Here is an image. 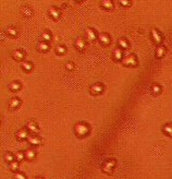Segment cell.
I'll return each mask as SVG.
<instances>
[{"instance_id": "cell-1", "label": "cell", "mask_w": 172, "mask_h": 179, "mask_svg": "<svg viewBox=\"0 0 172 179\" xmlns=\"http://www.w3.org/2000/svg\"><path fill=\"white\" fill-rule=\"evenodd\" d=\"M90 131V126L84 121H79L74 126V132L77 138H85Z\"/></svg>"}, {"instance_id": "cell-2", "label": "cell", "mask_w": 172, "mask_h": 179, "mask_svg": "<svg viewBox=\"0 0 172 179\" xmlns=\"http://www.w3.org/2000/svg\"><path fill=\"white\" fill-rule=\"evenodd\" d=\"M122 65L125 66V67H131V68H135V67H137V65H138V60H137L136 55L131 54V55L125 56V57L123 58V60H122Z\"/></svg>"}, {"instance_id": "cell-3", "label": "cell", "mask_w": 172, "mask_h": 179, "mask_svg": "<svg viewBox=\"0 0 172 179\" xmlns=\"http://www.w3.org/2000/svg\"><path fill=\"white\" fill-rule=\"evenodd\" d=\"M115 165H117V161L115 158H109L107 161H105L101 165V170L106 174H112L113 169H115Z\"/></svg>"}, {"instance_id": "cell-4", "label": "cell", "mask_w": 172, "mask_h": 179, "mask_svg": "<svg viewBox=\"0 0 172 179\" xmlns=\"http://www.w3.org/2000/svg\"><path fill=\"white\" fill-rule=\"evenodd\" d=\"M150 36H151V40L154 42L156 45L160 46L162 43V35L161 33L159 32L157 29H151L150 31Z\"/></svg>"}, {"instance_id": "cell-5", "label": "cell", "mask_w": 172, "mask_h": 179, "mask_svg": "<svg viewBox=\"0 0 172 179\" xmlns=\"http://www.w3.org/2000/svg\"><path fill=\"white\" fill-rule=\"evenodd\" d=\"M105 86L102 83H95L90 87V92L92 95H98V94H101L104 92Z\"/></svg>"}, {"instance_id": "cell-6", "label": "cell", "mask_w": 172, "mask_h": 179, "mask_svg": "<svg viewBox=\"0 0 172 179\" xmlns=\"http://www.w3.org/2000/svg\"><path fill=\"white\" fill-rule=\"evenodd\" d=\"M85 36H86V40H90V42H94L98 38V34L96 33V31L92 27H86L85 30Z\"/></svg>"}, {"instance_id": "cell-7", "label": "cell", "mask_w": 172, "mask_h": 179, "mask_svg": "<svg viewBox=\"0 0 172 179\" xmlns=\"http://www.w3.org/2000/svg\"><path fill=\"white\" fill-rule=\"evenodd\" d=\"M98 40L102 46H108L111 43V37L107 33H99L98 34Z\"/></svg>"}, {"instance_id": "cell-8", "label": "cell", "mask_w": 172, "mask_h": 179, "mask_svg": "<svg viewBox=\"0 0 172 179\" xmlns=\"http://www.w3.org/2000/svg\"><path fill=\"white\" fill-rule=\"evenodd\" d=\"M29 130L27 129H20L15 132V138L18 141H24V140L29 139Z\"/></svg>"}, {"instance_id": "cell-9", "label": "cell", "mask_w": 172, "mask_h": 179, "mask_svg": "<svg viewBox=\"0 0 172 179\" xmlns=\"http://www.w3.org/2000/svg\"><path fill=\"white\" fill-rule=\"evenodd\" d=\"M74 46L79 51H83L86 48V40L83 37H77L74 42Z\"/></svg>"}, {"instance_id": "cell-10", "label": "cell", "mask_w": 172, "mask_h": 179, "mask_svg": "<svg viewBox=\"0 0 172 179\" xmlns=\"http://www.w3.org/2000/svg\"><path fill=\"white\" fill-rule=\"evenodd\" d=\"M27 141H29V143L31 144V145H35V147H37V145H42V144H43V140H42V138L38 136H35V134L29 136V139H27Z\"/></svg>"}, {"instance_id": "cell-11", "label": "cell", "mask_w": 172, "mask_h": 179, "mask_svg": "<svg viewBox=\"0 0 172 179\" xmlns=\"http://www.w3.org/2000/svg\"><path fill=\"white\" fill-rule=\"evenodd\" d=\"M12 57L16 61H22L25 58V53L22 49H15L12 51Z\"/></svg>"}, {"instance_id": "cell-12", "label": "cell", "mask_w": 172, "mask_h": 179, "mask_svg": "<svg viewBox=\"0 0 172 179\" xmlns=\"http://www.w3.org/2000/svg\"><path fill=\"white\" fill-rule=\"evenodd\" d=\"M48 13H49V17L54 20H58V19L61 17V12L60 10L56 7H50L49 10H48Z\"/></svg>"}, {"instance_id": "cell-13", "label": "cell", "mask_w": 172, "mask_h": 179, "mask_svg": "<svg viewBox=\"0 0 172 179\" xmlns=\"http://www.w3.org/2000/svg\"><path fill=\"white\" fill-rule=\"evenodd\" d=\"M26 129L29 130V132L36 133L39 130V128H38V126H37L35 120H29V121L26 122Z\"/></svg>"}, {"instance_id": "cell-14", "label": "cell", "mask_w": 172, "mask_h": 179, "mask_svg": "<svg viewBox=\"0 0 172 179\" xmlns=\"http://www.w3.org/2000/svg\"><path fill=\"white\" fill-rule=\"evenodd\" d=\"M22 104V100L19 98V97H12L9 102V108L10 109H16L21 106Z\"/></svg>"}, {"instance_id": "cell-15", "label": "cell", "mask_w": 172, "mask_h": 179, "mask_svg": "<svg viewBox=\"0 0 172 179\" xmlns=\"http://www.w3.org/2000/svg\"><path fill=\"white\" fill-rule=\"evenodd\" d=\"M112 58L115 59V61H122L123 60V50L121 48H115L112 53Z\"/></svg>"}, {"instance_id": "cell-16", "label": "cell", "mask_w": 172, "mask_h": 179, "mask_svg": "<svg viewBox=\"0 0 172 179\" xmlns=\"http://www.w3.org/2000/svg\"><path fill=\"white\" fill-rule=\"evenodd\" d=\"M50 46L47 42H44V40H40L39 43L37 44V50L40 51V53H47L49 50Z\"/></svg>"}, {"instance_id": "cell-17", "label": "cell", "mask_w": 172, "mask_h": 179, "mask_svg": "<svg viewBox=\"0 0 172 179\" xmlns=\"http://www.w3.org/2000/svg\"><path fill=\"white\" fill-rule=\"evenodd\" d=\"M118 45H119V48H121L122 50L123 49H129L130 48V44H129V40L124 38V37H120L118 40Z\"/></svg>"}, {"instance_id": "cell-18", "label": "cell", "mask_w": 172, "mask_h": 179, "mask_svg": "<svg viewBox=\"0 0 172 179\" xmlns=\"http://www.w3.org/2000/svg\"><path fill=\"white\" fill-rule=\"evenodd\" d=\"M100 6L105 10H111L115 7V4H113V2H112L111 0H101Z\"/></svg>"}, {"instance_id": "cell-19", "label": "cell", "mask_w": 172, "mask_h": 179, "mask_svg": "<svg viewBox=\"0 0 172 179\" xmlns=\"http://www.w3.org/2000/svg\"><path fill=\"white\" fill-rule=\"evenodd\" d=\"M24 153H25V158L27 161H33V160H35L36 151L34 150V149H27Z\"/></svg>"}, {"instance_id": "cell-20", "label": "cell", "mask_w": 172, "mask_h": 179, "mask_svg": "<svg viewBox=\"0 0 172 179\" xmlns=\"http://www.w3.org/2000/svg\"><path fill=\"white\" fill-rule=\"evenodd\" d=\"M166 51H167V48H166L163 45H160V46H158L157 50H156V57H157L158 59L162 58L166 55Z\"/></svg>"}, {"instance_id": "cell-21", "label": "cell", "mask_w": 172, "mask_h": 179, "mask_svg": "<svg viewBox=\"0 0 172 179\" xmlns=\"http://www.w3.org/2000/svg\"><path fill=\"white\" fill-rule=\"evenodd\" d=\"M21 67L25 72H29V71H32L33 70V64L29 60L23 61V62L21 64Z\"/></svg>"}, {"instance_id": "cell-22", "label": "cell", "mask_w": 172, "mask_h": 179, "mask_svg": "<svg viewBox=\"0 0 172 179\" xmlns=\"http://www.w3.org/2000/svg\"><path fill=\"white\" fill-rule=\"evenodd\" d=\"M40 37H42V40H43L44 42H47V43H48V42L51 40L52 35H51V33L49 32L48 30H45V31H43V33H42Z\"/></svg>"}, {"instance_id": "cell-23", "label": "cell", "mask_w": 172, "mask_h": 179, "mask_svg": "<svg viewBox=\"0 0 172 179\" xmlns=\"http://www.w3.org/2000/svg\"><path fill=\"white\" fill-rule=\"evenodd\" d=\"M9 89L11 91H13V92H18V91H20L22 89V84L20 82H18V81H14V82H12L9 85Z\"/></svg>"}, {"instance_id": "cell-24", "label": "cell", "mask_w": 172, "mask_h": 179, "mask_svg": "<svg viewBox=\"0 0 172 179\" xmlns=\"http://www.w3.org/2000/svg\"><path fill=\"white\" fill-rule=\"evenodd\" d=\"M21 12L22 14L24 15V17H26V18H29V17L33 14V10L29 7H27V6H24V7L22 8Z\"/></svg>"}, {"instance_id": "cell-25", "label": "cell", "mask_w": 172, "mask_h": 179, "mask_svg": "<svg viewBox=\"0 0 172 179\" xmlns=\"http://www.w3.org/2000/svg\"><path fill=\"white\" fill-rule=\"evenodd\" d=\"M162 131H163L165 134H167V136H171L172 138V123H167V125L163 126Z\"/></svg>"}, {"instance_id": "cell-26", "label": "cell", "mask_w": 172, "mask_h": 179, "mask_svg": "<svg viewBox=\"0 0 172 179\" xmlns=\"http://www.w3.org/2000/svg\"><path fill=\"white\" fill-rule=\"evenodd\" d=\"M14 158H15V155H13L11 152H6V153L4 154V160L6 162H8L9 164H10L11 162L14 161Z\"/></svg>"}, {"instance_id": "cell-27", "label": "cell", "mask_w": 172, "mask_h": 179, "mask_svg": "<svg viewBox=\"0 0 172 179\" xmlns=\"http://www.w3.org/2000/svg\"><path fill=\"white\" fill-rule=\"evenodd\" d=\"M6 33H7L9 36L15 37V36L18 35V30L15 29V27H13V26H9V27H7V30H6Z\"/></svg>"}, {"instance_id": "cell-28", "label": "cell", "mask_w": 172, "mask_h": 179, "mask_svg": "<svg viewBox=\"0 0 172 179\" xmlns=\"http://www.w3.org/2000/svg\"><path fill=\"white\" fill-rule=\"evenodd\" d=\"M54 51H56L57 55H63L65 54V51H67V47H65L64 45H58V46H56Z\"/></svg>"}, {"instance_id": "cell-29", "label": "cell", "mask_w": 172, "mask_h": 179, "mask_svg": "<svg viewBox=\"0 0 172 179\" xmlns=\"http://www.w3.org/2000/svg\"><path fill=\"white\" fill-rule=\"evenodd\" d=\"M19 167H20V162L18 161H13V162H11L10 164H9V168L12 170V172H18V169Z\"/></svg>"}, {"instance_id": "cell-30", "label": "cell", "mask_w": 172, "mask_h": 179, "mask_svg": "<svg viewBox=\"0 0 172 179\" xmlns=\"http://www.w3.org/2000/svg\"><path fill=\"white\" fill-rule=\"evenodd\" d=\"M150 91H151V93H154L155 95L160 94L161 93V86L159 85V84H153L150 87Z\"/></svg>"}, {"instance_id": "cell-31", "label": "cell", "mask_w": 172, "mask_h": 179, "mask_svg": "<svg viewBox=\"0 0 172 179\" xmlns=\"http://www.w3.org/2000/svg\"><path fill=\"white\" fill-rule=\"evenodd\" d=\"M14 155H15V161H18V162H22L24 158H25V153H24V152H22V151L16 152Z\"/></svg>"}, {"instance_id": "cell-32", "label": "cell", "mask_w": 172, "mask_h": 179, "mask_svg": "<svg viewBox=\"0 0 172 179\" xmlns=\"http://www.w3.org/2000/svg\"><path fill=\"white\" fill-rule=\"evenodd\" d=\"M13 177H14V179H26V176L21 172H15Z\"/></svg>"}, {"instance_id": "cell-33", "label": "cell", "mask_w": 172, "mask_h": 179, "mask_svg": "<svg viewBox=\"0 0 172 179\" xmlns=\"http://www.w3.org/2000/svg\"><path fill=\"white\" fill-rule=\"evenodd\" d=\"M74 67H75V65H74V62H72V61H68L67 65H65V68H67L68 71H72V70L74 69Z\"/></svg>"}, {"instance_id": "cell-34", "label": "cell", "mask_w": 172, "mask_h": 179, "mask_svg": "<svg viewBox=\"0 0 172 179\" xmlns=\"http://www.w3.org/2000/svg\"><path fill=\"white\" fill-rule=\"evenodd\" d=\"M119 4H122V7H130V6H131V1H128V0H120Z\"/></svg>"}, {"instance_id": "cell-35", "label": "cell", "mask_w": 172, "mask_h": 179, "mask_svg": "<svg viewBox=\"0 0 172 179\" xmlns=\"http://www.w3.org/2000/svg\"><path fill=\"white\" fill-rule=\"evenodd\" d=\"M35 179H44L43 177H39V176H38V177H35Z\"/></svg>"}]
</instances>
